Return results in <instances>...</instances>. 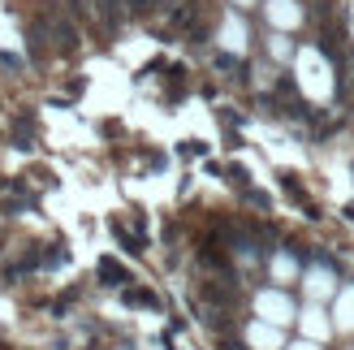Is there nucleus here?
<instances>
[{
  "mask_svg": "<svg viewBox=\"0 0 354 350\" xmlns=\"http://www.w3.org/2000/svg\"><path fill=\"white\" fill-rule=\"evenodd\" d=\"M255 311H259V320H268V324H277V329H286V324H294L298 320V307H294V299L286 290H259L255 294Z\"/></svg>",
  "mask_w": 354,
  "mask_h": 350,
  "instance_id": "f257e3e1",
  "label": "nucleus"
},
{
  "mask_svg": "<svg viewBox=\"0 0 354 350\" xmlns=\"http://www.w3.org/2000/svg\"><path fill=\"white\" fill-rule=\"evenodd\" d=\"M298 333L311 338V342H328L337 329H333V316L324 311V303H307L303 311H298Z\"/></svg>",
  "mask_w": 354,
  "mask_h": 350,
  "instance_id": "f03ea898",
  "label": "nucleus"
},
{
  "mask_svg": "<svg viewBox=\"0 0 354 350\" xmlns=\"http://www.w3.org/2000/svg\"><path fill=\"white\" fill-rule=\"evenodd\" d=\"M303 290H307V303H328L333 294H337V273L333 268H311L307 277H303Z\"/></svg>",
  "mask_w": 354,
  "mask_h": 350,
  "instance_id": "7ed1b4c3",
  "label": "nucleus"
},
{
  "mask_svg": "<svg viewBox=\"0 0 354 350\" xmlns=\"http://www.w3.org/2000/svg\"><path fill=\"white\" fill-rule=\"evenodd\" d=\"M246 346L251 350H286V333L268 320H255V324H246Z\"/></svg>",
  "mask_w": 354,
  "mask_h": 350,
  "instance_id": "20e7f679",
  "label": "nucleus"
},
{
  "mask_svg": "<svg viewBox=\"0 0 354 350\" xmlns=\"http://www.w3.org/2000/svg\"><path fill=\"white\" fill-rule=\"evenodd\" d=\"M333 329L337 333H354V286H342L337 294H333Z\"/></svg>",
  "mask_w": 354,
  "mask_h": 350,
  "instance_id": "39448f33",
  "label": "nucleus"
},
{
  "mask_svg": "<svg viewBox=\"0 0 354 350\" xmlns=\"http://www.w3.org/2000/svg\"><path fill=\"white\" fill-rule=\"evenodd\" d=\"M268 17H272L277 26H298V22H303V9H298L294 0H272V5H268Z\"/></svg>",
  "mask_w": 354,
  "mask_h": 350,
  "instance_id": "423d86ee",
  "label": "nucleus"
},
{
  "mask_svg": "<svg viewBox=\"0 0 354 350\" xmlns=\"http://www.w3.org/2000/svg\"><path fill=\"white\" fill-rule=\"evenodd\" d=\"M272 282H281V286L298 282V259H294L290 251H277V255H272Z\"/></svg>",
  "mask_w": 354,
  "mask_h": 350,
  "instance_id": "0eeeda50",
  "label": "nucleus"
},
{
  "mask_svg": "<svg viewBox=\"0 0 354 350\" xmlns=\"http://www.w3.org/2000/svg\"><path fill=\"white\" fill-rule=\"evenodd\" d=\"M100 277H104L109 286H121V282H126V273H121V268L113 264V259H104V264H100Z\"/></svg>",
  "mask_w": 354,
  "mask_h": 350,
  "instance_id": "6e6552de",
  "label": "nucleus"
},
{
  "mask_svg": "<svg viewBox=\"0 0 354 350\" xmlns=\"http://www.w3.org/2000/svg\"><path fill=\"white\" fill-rule=\"evenodd\" d=\"M286 350H320V342H311V338H298V342H290Z\"/></svg>",
  "mask_w": 354,
  "mask_h": 350,
  "instance_id": "1a4fd4ad",
  "label": "nucleus"
},
{
  "mask_svg": "<svg viewBox=\"0 0 354 350\" xmlns=\"http://www.w3.org/2000/svg\"><path fill=\"white\" fill-rule=\"evenodd\" d=\"M238 5H251V0H238Z\"/></svg>",
  "mask_w": 354,
  "mask_h": 350,
  "instance_id": "9d476101",
  "label": "nucleus"
}]
</instances>
